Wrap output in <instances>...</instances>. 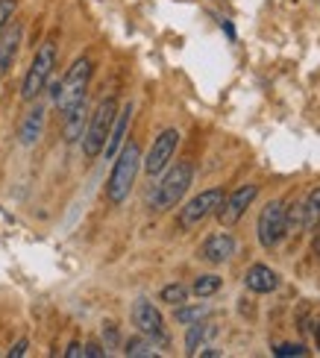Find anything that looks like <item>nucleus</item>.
I'll return each instance as SVG.
<instances>
[{"mask_svg": "<svg viewBox=\"0 0 320 358\" xmlns=\"http://www.w3.org/2000/svg\"><path fill=\"white\" fill-rule=\"evenodd\" d=\"M159 176L162 179L147 194V208L156 215L171 212V208H176L182 203V197H186L194 182V165L191 162H176V165H167Z\"/></svg>", "mask_w": 320, "mask_h": 358, "instance_id": "nucleus-1", "label": "nucleus"}, {"mask_svg": "<svg viewBox=\"0 0 320 358\" xmlns=\"http://www.w3.org/2000/svg\"><path fill=\"white\" fill-rule=\"evenodd\" d=\"M112 162L115 165H112V173H109V182H106V200H109L112 206H124L132 185H135V176H139V171H141L139 144L135 141L124 144Z\"/></svg>", "mask_w": 320, "mask_h": 358, "instance_id": "nucleus-2", "label": "nucleus"}, {"mask_svg": "<svg viewBox=\"0 0 320 358\" xmlns=\"http://www.w3.org/2000/svg\"><path fill=\"white\" fill-rule=\"evenodd\" d=\"M91 73H95V62H91L88 56H80L77 62H74V65L68 68V73L62 77V83L56 85V97H53L56 109L62 112V115H65L68 109L77 106V103H83V100H85L88 83H91Z\"/></svg>", "mask_w": 320, "mask_h": 358, "instance_id": "nucleus-3", "label": "nucleus"}, {"mask_svg": "<svg viewBox=\"0 0 320 358\" xmlns=\"http://www.w3.org/2000/svg\"><path fill=\"white\" fill-rule=\"evenodd\" d=\"M118 115V100L115 97H106L97 103V109L88 115V124H85V132H83V153L85 159H97L106 147V138H109V129H112V121Z\"/></svg>", "mask_w": 320, "mask_h": 358, "instance_id": "nucleus-4", "label": "nucleus"}, {"mask_svg": "<svg viewBox=\"0 0 320 358\" xmlns=\"http://www.w3.org/2000/svg\"><path fill=\"white\" fill-rule=\"evenodd\" d=\"M53 68H56V44L44 41L36 50L33 65L27 68V77L21 83V97L27 103H36L41 97V92H48V83L53 80Z\"/></svg>", "mask_w": 320, "mask_h": 358, "instance_id": "nucleus-5", "label": "nucleus"}, {"mask_svg": "<svg viewBox=\"0 0 320 358\" xmlns=\"http://www.w3.org/2000/svg\"><path fill=\"white\" fill-rule=\"evenodd\" d=\"M223 188H206V191H200L197 197H191L186 206L179 208V215H176V227L179 229H194V227H200V223L206 220V217H211L221 208V203H223Z\"/></svg>", "mask_w": 320, "mask_h": 358, "instance_id": "nucleus-6", "label": "nucleus"}, {"mask_svg": "<svg viewBox=\"0 0 320 358\" xmlns=\"http://www.w3.org/2000/svg\"><path fill=\"white\" fill-rule=\"evenodd\" d=\"M256 235H258V244H262L265 250H273L288 235V227H285V203L282 200H270L262 208V212H258Z\"/></svg>", "mask_w": 320, "mask_h": 358, "instance_id": "nucleus-7", "label": "nucleus"}, {"mask_svg": "<svg viewBox=\"0 0 320 358\" xmlns=\"http://www.w3.org/2000/svg\"><path fill=\"white\" fill-rule=\"evenodd\" d=\"M179 129H174V127H167V129H162L159 136L153 138V147H150V153L141 159V165H144V173L147 176H159L167 165L174 162V156H176V147H179Z\"/></svg>", "mask_w": 320, "mask_h": 358, "instance_id": "nucleus-8", "label": "nucleus"}, {"mask_svg": "<svg viewBox=\"0 0 320 358\" xmlns=\"http://www.w3.org/2000/svg\"><path fill=\"white\" fill-rule=\"evenodd\" d=\"M258 197V185H253V182H247V185H241V188H235L230 197H223V203H221V208H218V220L223 223V227H235V223L244 217V212L253 206V200Z\"/></svg>", "mask_w": 320, "mask_h": 358, "instance_id": "nucleus-9", "label": "nucleus"}, {"mask_svg": "<svg viewBox=\"0 0 320 358\" xmlns=\"http://www.w3.org/2000/svg\"><path fill=\"white\" fill-rule=\"evenodd\" d=\"M132 323L135 329L147 338H156V341H167L165 338V320H162V311L150 303V300H135L132 303Z\"/></svg>", "mask_w": 320, "mask_h": 358, "instance_id": "nucleus-10", "label": "nucleus"}, {"mask_svg": "<svg viewBox=\"0 0 320 358\" xmlns=\"http://www.w3.org/2000/svg\"><path fill=\"white\" fill-rule=\"evenodd\" d=\"M21 38H24V27L18 21H9L6 29L0 33V80L12 71L15 56H18V48H21Z\"/></svg>", "mask_w": 320, "mask_h": 358, "instance_id": "nucleus-11", "label": "nucleus"}, {"mask_svg": "<svg viewBox=\"0 0 320 358\" xmlns=\"http://www.w3.org/2000/svg\"><path fill=\"white\" fill-rule=\"evenodd\" d=\"M132 103H124V106H118V115H115V121H112V129H109V138H106V147H103V153L106 159H115L118 150L124 147L127 141V129H130V121H132Z\"/></svg>", "mask_w": 320, "mask_h": 358, "instance_id": "nucleus-12", "label": "nucleus"}, {"mask_svg": "<svg viewBox=\"0 0 320 358\" xmlns=\"http://www.w3.org/2000/svg\"><path fill=\"white\" fill-rule=\"evenodd\" d=\"M200 256L209 262V264H223L235 256V238L230 232H215L209 235L203 247H200Z\"/></svg>", "mask_w": 320, "mask_h": 358, "instance_id": "nucleus-13", "label": "nucleus"}, {"mask_svg": "<svg viewBox=\"0 0 320 358\" xmlns=\"http://www.w3.org/2000/svg\"><path fill=\"white\" fill-rule=\"evenodd\" d=\"M44 115H48L44 103H36V106L24 115V121H21V127H18V141H21L24 147L39 144L41 132H44Z\"/></svg>", "mask_w": 320, "mask_h": 358, "instance_id": "nucleus-14", "label": "nucleus"}, {"mask_svg": "<svg viewBox=\"0 0 320 358\" xmlns=\"http://www.w3.org/2000/svg\"><path fill=\"white\" fill-rule=\"evenodd\" d=\"M244 285L253 294H273L279 288V273L270 271L267 264H253L247 273H244Z\"/></svg>", "mask_w": 320, "mask_h": 358, "instance_id": "nucleus-15", "label": "nucleus"}, {"mask_svg": "<svg viewBox=\"0 0 320 358\" xmlns=\"http://www.w3.org/2000/svg\"><path fill=\"white\" fill-rule=\"evenodd\" d=\"M62 117H65V127H62V132H65V141H68V144L80 141V138H83V132H85V124H88V109H85V100H83V103H77V106H74V109H68Z\"/></svg>", "mask_w": 320, "mask_h": 358, "instance_id": "nucleus-16", "label": "nucleus"}, {"mask_svg": "<svg viewBox=\"0 0 320 358\" xmlns=\"http://www.w3.org/2000/svg\"><path fill=\"white\" fill-rule=\"evenodd\" d=\"M209 335H215V329H211V326H209L206 320L191 323V326H188V332H186V352H188V355H194L197 350L203 347V341H206Z\"/></svg>", "mask_w": 320, "mask_h": 358, "instance_id": "nucleus-17", "label": "nucleus"}, {"mask_svg": "<svg viewBox=\"0 0 320 358\" xmlns=\"http://www.w3.org/2000/svg\"><path fill=\"white\" fill-rule=\"evenodd\" d=\"M124 355H130V358H153L159 352H156V344L147 335H135L124 344Z\"/></svg>", "mask_w": 320, "mask_h": 358, "instance_id": "nucleus-18", "label": "nucleus"}, {"mask_svg": "<svg viewBox=\"0 0 320 358\" xmlns=\"http://www.w3.org/2000/svg\"><path fill=\"white\" fill-rule=\"evenodd\" d=\"M320 223V188H312L302 203V229H314Z\"/></svg>", "mask_w": 320, "mask_h": 358, "instance_id": "nucleus-19", "label": "nucleus"}, {"mask_svg": "<svg viewBox=\"0 0 320 358\" xmlns=\"http://www.w3.org/2000/svg\"><path fill=\"white\" fill-rule=\"evenodd\" d=\"M223 285V279L218 273H203V276H197L194 279V285H191V294L194 296H200V300H206V296H215Z\"/></svg>", "mask_w": 320, "mask_h": 358, "instance_id": "nucleus-20", "label": "nucleus"}, {"mask_svg": "<svg viewBox=\"0 0 320 358\" xmlns=\"http://www.w3.org/2000/svg\"><path fill=\"white\" fill-rule=\"evenodd\" d=\"M176 323H182V326H191V323H197V320H206L209 317V306H176Z\"/></svg>", "mask_w": 320, "mask_h": 358, "instance_id": "nucleus-21", "label": "nucleus"}, {"mask_svg": "<svg viewBox=\"0 0 320 358\" xmlns=\"http://www.w3.org/2000/svg\"><path fill=\"white\" fill-rule=\"evenodd\" d=\"M162 303H167V306H182V303H186L188 300V288L186 285H179V282H174V285H165L162 288Z\"/></svg>", "mask_w": 320, "mask_h": 358, "instance_id": "nucleus-22", "label": "nucleus"}, {"mask_svg": "<svg viewBox=\"0 0 320 358\" xmlns=\"http://www.w3.org/2000/svg\"><path fill=\"white\" fill-rule=\"evenodd\" d=\"M15 9H18V0H0V33H4L6 24L15 18Z\"/></svg>", "mask_w": 320, "mask_h": 358, "instance_id": "nucleus-23", "label": "nucleus"}, {"mask_svg": "<svg viewBox=\"0 0 320 358\" xmlns=\"http://www.w3.org/2000/svg\"><path fill=\"white\" fill-rule=\"evenodd\" d=\"M273 355H277V358H291V355L302 358V355H309V350L302 344H279L277 350H273Z\"/></svg>", "mask_w": 320, "mask_h": 358, "instance_id": "nucleus-24", "label": "nucleus"}, {"mask_svg": "<svg viewBox=\"0 0 320 358\" xmlns=\"http://www.w3.org/2000/svg\"><path fill=\"white\" fill-rule=\"evenodd\" d=\"M27 350H29V341H27V338L15 341V347L9 350V358H21V355H27Z\"/></svg>", "mask_w": 320, "mask_h": 358, "instance_id": "nucleus-25", "label": "nucleus"}, {"mask_svg": "<svg viewBox=\"0 0 320 358\" xmlns=\"http://www.w3.org/2000/svg\"><path fill=\"white\" fill-rule=\"evenodd\" d=\"M83 355H85V358H103V355H106V350H103L100 344H95V341H91V344H85V347H83Z\"/></svg>", "mask_w": 320, "mask_h": 358, "instance_id": "nucleus-26", "label": "nucleus"}, {"mask_svg": "<svg viewBox=\"0 0 320 358\" xmlns=\"http://www.w3.org/2000/svg\"><path fill=\"white\" fill-rule=\"evenodd\" d=\"M103 338L109 341V347H115V344H118V332H115V323H106V326H103Z\"/></svg>", "mask_w": 320, "mask_h": 358, "instance_id": "nucleus-27", "label": "nucleus"}, {"mask_svg": "<svg viewBox=\"0 0 320 358\" xmlns=\"http://www.w3.org/2000/svg\"><path fill=\"white\" fill-rule=\"evenodd\" d=\"M65 358H83V344H77V341H74V344H68Z\"/></svg>", "mask_w": 320, "mask_h": 358, "instance_id": "nucleus-28", "label": "nucleus"}, {"mask_svg": "<svg viewBox=\"0 0 320 358\" xmlns=\"http://www.w3.org/2000/svg\"><path fill=\"white\" fill-rule=\"evenodd\" d=\"M194 355H203V358H218L221 352H218V350H211V347H200V350H197Z\"/></svg>", "mask_w": 320, "mask_h": 358, "instance_id": "nucleus-29", "label": "nucleus"}, {"mask_svg": "<svg viewBox=\"0 0 320 358\" xmlns=\"http://www.w3.org/2000/svg\"><path fill=\"white\" fill-rule=\"evenodd\" d=\"M314 341H317V352H320V320H317V326H314Z\"/></svg>", "mask_w": 320, "mask_h": 358, "instance_id": "nucleus-30", "label": "nucleus"}]
</instances>
